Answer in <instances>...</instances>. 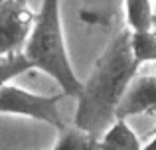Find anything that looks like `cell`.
Masks as SVG:
<instances>
[{
  "label": "cell",
  "mask_w": 156,
  "mask_h": 150,
  "mask_svg": "<svg viewBox=\"0 0 156 150\" xmlns=\"http://www.w3.org/2000/svg\"><path fill=\"white\" fill-rule=\"evenodd\" d=\"M130 50V30L121 28L101 51L89 77L77 95V111L73 127L101 138L117 123V107L129 83L138 73Z\"/></svg>",
  "instance_id": "obj_1"
},
{
  "label": "cell",
  "mask_w": 156,
  "mask_h": 150,
  "mask_svg": "<svg viewBox=\"0 0 156 150\" xmlns=\"http://www.w3.org/2000/svg\"><path fill=\"white\" fill-rule=\"evenodd\" d=\"M24 54L28 55L36 71H42L48 77H51L65 95L77 99L83 81H79L73 69L71 58L65 46L61 0H40L34 28L24 47Z\"/></svg>",
  "instance_id": "obj_2"
},
{
  "label": "cell",
  "mask_w": 156,
  "mask_h": 150,
  "mask_svg": "<svg viewBox=\"0 0 156 150\" xmlns=\"http://www.w3.org/2000/svg\"><path fill=\"white\" fill-rule=\"evenodd\" d=\"M63 97H67L63 91L46 95V93L28 91L24 87L8 83L0 89V115L32 119L50 124L57 132H61L67 128V123L59 111V103Z\"/></svg>",
  "instance_id": "obj_3"
},
{
  "label": "cell",
  "mask_w": 156,
  "mask_h": 150,
  "mask_svg": "<svg viewBox=\"0 0 156 150\" xmlns=\"http://www.w3.org/2000/svg\"><path fill=\"white\" fill-rule=\"evenodd\" d=\"M34 20L36 12L28 0H0V59L24 51Z\"/></svg>",
  "instance_id": "obj_4"
},
{
  "label": "cell",
  "mask_w": 156,
  "mask_h": 150,
  "mask_svg": "<svg viewBox=\"0 0 156 150\" xmlns=\"http://www.w3.org/2000/svg\"><path fill=\"white\" fill-rule=\"evenodd\" d=\"M156 113V75H134L117 107V120Z\"/></svg>",
  "instance_id": "obj_5"
},
{
  "label": "cell",
  "mask_w": 156,
  "mask_h": 150,
  "mask_svg": "<svg viewBox=\"0 0 156 150\" xmlns=\"http://www.w3.org/2000/svg\"><path fill=\"white\" fill-rule=\"evenodd\" d=\"M122 2L125 0H83L79 18L87 26L111 28L121 14Z\"/></svg>",
  "instance_id": "obj_6"
},
{
  "label": "cell",
  "mask_w": 156,
  "mask_h": 150,
  "mask_svg": "<svg viewBox=\"0 0 156 150\" xmlns=\"http://www.w3.org/2000/svg\"><path fill=\"white\" fill-rule=\"evenodd\" d=\"M101 150H142L144 144L126 120H117L99 138Z\"/></svg>",
  "instance_id": "obj_7"
},
{
  "label": "cell",
  "mask_w": 156,
  "mask_h": 150,
  "mask_svg": "<svg viewBox=\"0 0 156 150\" xmlns=\"http://www.w3.org/2000/svg\"><path fill=\"white\" fill-rule=\"evenodd\" d=\"M122 10H125L126 28L130 32L154 30L156 16H154L152 0H125L122 2Z\"/></svg>",
  "instance_id": "obj_8"
},
{
  "label": "cell",
  "mask_w": 156,
  "mask_h": 150,
  "mask_svg": "<svg viewBox=\"0 0 156 150\" xmlns=\"http://www.w3.org/2000/svg\"><path fill=\"white\" fill-rule=\"evenodd\" d=\"M50 150H101L99 138L87 134V132L79 131L77 127L65 128L59 132L57 140L53 142Z\"/></svg>",
  "instance_id": "obj_9"
},
{
  "label": "cell",
  "mask_w": 156,
  "mask_h": 150,
  "mask_svg": "<svg viewBox=\"0 0 156 150\" xmlns=\"http://www.w3.org/2000/svg\"><path fill=\"white\" fill-rule=\"evenodd\" d=\"M130 50L138 65L156 61V32H130Z\"/></svg>",
  "instance_id": "obj_10"
},
{
  "label": "cell",
  "mask_w": 156,
  "mask_h": 150,
  "mask_svg": "<svg viewBox=\"0 0 156 150\" xmlns=\"http://www.w3.org/2000/svg\"><path fill=\"white\" fill-rule=\"evenodd\" d=\"M28 71H36V69L24 51H18V54L2 58L0 59V89L4 85H8L12 79H16V77L26 75Z\"/></svg>",
  "instance_id": "obj_11"
},
{
  "label": "cell",
  "mask_w": 156,
  "mask_h": 150,
  "mask_svg": "<svg viewBox=\"0 0 156 150\" xmlns=\"http://www.w3.org/2000/svg\"><path fill=\"white\" fill-rule=\"evenodd\" d=\"M148 138H150V140L144 144V148H142V150H156V128H154V132L148 136Z\"/></svg>",
  "instance_id": "obj_12"
}]
</instances>
